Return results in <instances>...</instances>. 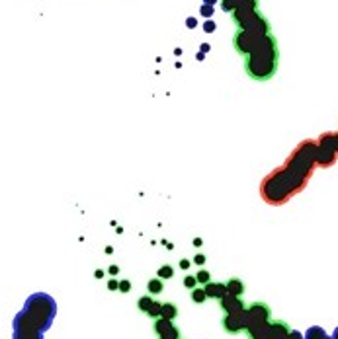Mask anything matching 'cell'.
<instances>
[{
  "instance_id": "obj_1",
  "label": "cell",
  "mask_w": 338,
  "mask_h": 339,
  "mask_svg": "<svg viewBox=\"0 0 338 339\" xmlns=\"http://www.w3.org/2000/svg\"><path fill=\"white\" fill-rule=\"evenodd\" d=\"M247 338L249 339H292V330L282 320H272L266 302L247 306Z\"/></svg>"
},
{
  "instance_id": "obj_2",
  "label": "cell",
  "mask_w": 338,
  "mask_h": 339,
  "mask_svg": "<svg viewBox=\"0 0 338 339\" xmlns=\"http://www.w3.org/2000/svg\"><path fill=\"white\" fill-rule=\"evenodd\" d=\"M278 61H280L278 39L274 38V34H270L251 55L245 57V71L253 80L266 82L278 73Z\"/></svg>"
},
{
  "instance_id": "obj_3",
  "label": "cell",
  "mask_w": 338,
  "mask_h": 339,
  "mask_svg": "<svg viewBox=\"0 0 338 339\" xmlns=\"http://www.w3.org/2000/svg\"><path fill=\"white\" fill-rule=\"evenodd\" d=\"M223 330L231 336H237L241 332H247V310L235 312V314H225L223 316Z\"/></svg>"
},
{
  "instance_id": "obj_4",
  "label": "cell",
  "mask_w": 338,
  "mask_h": 339,
  "mask_svg": "<svg viewBox=\"0 0 338 339\" xmlns=\"http://www.w3.org/2000/svg\"><path fill=\"white\" fill-rule=\"evenodd\" d=\"M155 334L159 339H180L178 328L172 324V320H167V318L155 320Z\"/></svg>"
},
{
  "instance_id": "obj_5",
  "label": "cell",
  "mask_w": 338,
  "mask_h": 339,
  "mask_svg": "<svg viewBox=\"0 0 338 339\" xmlns=\"http://www.w3.org/2000/svg\"><path fill=\"white\" fill-rule=\"evenodd\" d=\"M139 310H141L143 314H149L151 318H159V316H161V310H163V304L155 301L153 295H147V297H143V299L139 301Z\"/></svg>"
},
{
  "instance_id": "obj_6",
  "label": "cell",
  "mask_w": 338,
  "mask_h": 339,
  "mask_svg": "<svg viewBox=\"0 0 338 339\" xmlns=\"http://www.w3.org/2000/svg\"><path fill=\"white\" fill-rule=\"evenodd\" d=\"M221 308L225 314H235V312H243L247 310V304L241 301V297H233V295H227L225 299H221Z\"/></svg>"
},
{
  "instance_id": "obj_7",
  "label": "cell",
  "mask_w": 338,
  "mask_h": 339,
  "mask_svg": "<svg viewBox=\"0 0 338 339\" xmlns=\"http://www.w3.org/2000/svg\"><path fill=\"white\" fill-rule=\"evenodd\" d=\"M206 293H208V299H217V301H221V299H225L227 295H229V291H227V283H208L206 285Z\"/></svg>"
},
{
  "instance_id": "obj_8",
  "label": "cell",
  "mask_w": 338,
  "mask_h": 339,
  "mask_svg": "<svg viewBox=\"0 0 338 339\" xmlns=\"http://www.w3.org/2000/svg\"><path fill=\"white\" fill-rule=\"evenodd\" d=\"M245 283L241 281V279H237V277H233V279H229V283H227V291H229V295H233V297H241L243 293H245Z\"/></svg>"
},
{
  "instance_id": "obj_9",
  "label": "cell",
  "mask_w": 338,
  "mask_h": 339,
  "mask_svg": "<svg viewBox=\"0 0 338 339\" xmlns=\"http://www.w3.org/2000/svg\"><path fill=\"white\" fill-rule=\"evenodd\" d=\"M165 289V283H163V279H151L149 283H147V291H149V295H161V291Z\"/></svg>"
},
{
  "instance_id": "obj_10",
  "label": "cell",
  "mask_w": 338,
  "mask_h": 339,
  "mask_svg": "<svg viewBox=\"0 0 338 339\" xmlns=\"http://www.w3.org/2000/svg\"><path fill=\"white\" fill-rule=\"evenodd\" d=\"M178 316V310L172 302H165L163 304V310H161V318H167V320H174Z\"/></svg>"
},
{
  "instance_id": "obj_11",
  "label": "cell",
  "mask_w": 338,
  "mask_h": 339,
  "mask_svg": "<svg viewBox=\"0 0 338 339\" xmlns=\"http://www.w3.org/2000/svg\"><path fill=\"white\" fill-rule=\"evenodd\" d=\"M206 299H208V293H206V289H194L192 291V301L194 302H206Z\"/></svg>"
},
{
  "instance_id": "obj_12",
  "label": "cell",
  "mask_w": 338,
  "mask_h": 339,
  "mask_svg": "<svg viewBox=\"0 0 338 339\" xmlns=\"http://www.w3.org/2000/svg\"><path fill=\"white\" fill-rule=\"evenodd\" d=\"M196 279H198V283H200V285H204V287H206L208 283H211V275H210V271H206V269L198 271Z\"/></svg>"
},
{
  "instance_id": "obj_13",
  "label": "cell",
  "mask_w": 338,
  "mask_h": 339,
  "mask_svg": "<svg viewBox=\"0 0 338 339\" xmlns=\"http://www.w3.org/2000/svg\"><path fill=\"white\" fill-rule=\"evenodd\" d=\"M174 277V267L172 265H165L159 269V279H172Z\"/></svg>"
},
{
  "instance_id": "obj_14",
  "label": "cell",
  "mask_w": 338,
  "mask_h": 339,
  "mask_svg": "<svg viewBox=\"0 0 338 339\" xmlns=\"http://www.w3.org/2000/svg\"><path fill=\"white\" fill-rule=\"evenodd\" d=\"M184 285H186L188 289H192V291H194V289H196V285H198V279H196L194 275H188V277L184 279Z\"/></svg>"
},
{
  "instance_id": "obj_15",
  "label": "cell",
  "mask_w": 338,
  "mask_h": 339,
  "mask_svg": "<svg viewBox=\"0 0 338 339\" xmlns=\"http://www.w3.org/2000/svg\"><path fill=\"white\" fill-rule=\"evenodd\" d=\"M194 262H198V265H204L206 258H204V256H196V260H194Z\"/></svg>"
}]
</instances>
